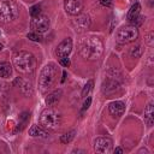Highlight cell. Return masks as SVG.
<instances>
[{"label":"cell","mask_w":154,"mask_h":154,"mask_svg":"<svg viewBox=\"0 0 154 154\" xmlns=\"http://www.w3.org/2000/svg\"><path fill=\"white\" fill-rule=\"evenodd\" d=\"M103 52V45L99 37L87 36L79 41V53L83 58L95 60L100 58Z\"/></svg>","instance_id":"obj_1"},{"label":"cell","mask_w":154,"mask_h":154,"mask_svg":"<svg viewBox=\"0 0 154 154\" xmlns=\"http://www.w3.org/2000/svg\"><path fill=\"white\" fill-rule=\"evenodd\" d=\"M14 67L20 73H31L36 67V59L35 57L25 51L18 52L13 58Z\"/></svg>","instance_id":"obj_2"},{"label":"cell","mask_w":154,"mask_h":154,"mask_svg":"<svg viewBox=\"0 0 154 154\" xmlns=\"http://www.w3.org/2000/svg\"><path fill=\"white\" fill-rule=\"evenodd\" d=\"M57 76V66L54 63H48L42 69L40 77H38V87L42 93L47 91L54 83Z\"/></svg>","instance_id":"obj_3"},{"label":"cell","mask_w":154,"mask_h":154,"mask_svg":"<svg viewBox=\"0 0 154 154\" xmlns=\"http://www.w3.org/2000/svg\"><path fill=\"white\" fill-rule=\"evenodd\" d=\"M38 122H40V126H42L45 130H55L57 128L60 126L61 116L52 108H46L40 114Z\"/></svg>","instance_id":"obj_4"},{"label":"cell","mask_w":154,"mask_h":154,"mask_svg":"<svg viewBox=\"0 0 154 154\" xmlns=\"http://www.w3.org/2000/svg\"><path fill=\"white\" fill-rule=\"evenodd\" d=\"M19 14V7L13 0H0V22L10 23Z\"/></svg>","instance_id":"obj_5"},{"label":"cell","mask_w":154,"mask_h":154,"mask_svg":"<svg viewBox=\"0 0 154 154\" xmlns=\"http://www.w3.org/2000/svg\"><path fill=\"white\" fill-rule=\"evenodd\" d=\"M138 36V30L136 26L134 25H125L122 26L120 29H118V31L116 32V40L119 43H129L132 42L137 38Z\"/></svg>","instance_id":"obj_6"},{"label":"cell","mask_w":154,"mask_h":154,"mask_svg":"<svg viewBox=\"0 0 154 154\" xmlns=\"http://www.w3.org/2000/svg\"><path fill=\"white\" fill-rule=\"evenodd\" d=\"M51 22L49 18L45 14H38L36 17H32V22H31V28L36 31V32H45L49 29Z\"/></svg>","instance_id":"obj_7"},{"label":"cell","mask_w":154,"mask_h":154,"mask_svg":"<svg viewBox=\"0 0 154 154\" xmlns=\"http://www.w3.org/2000/svg\"><path fill=\"white\" fill-rule=\"evenodd\" d=\"M73 28L77 32H82L84 30H87L90 26V18L88 14H77V17L73 19L72 22Z\"/></svg>","instance_id":"obj_8"},{"label":"cell","mask_w":154,"mask_h":154,"mask_svg":"<svg viewBox=\"0 0 154 154\" xmlns=\"http://www.w3.org/2000/svg\"><path fill=\"white\" fill-rule=\"evenodd\" d=\"M65 11L71 16H77L83 10V0H65Z\"/></svg>","instance_id":"obj_9"},{"label":"cell","mask_w":154,"mask_h":154,"mask_svg":"<svg viewBox=\"0 0 154 154\" xmlns=\"http://www.w3.org/2000/svg\"><path fill=\"white\" fill-rule=\"evenodd\" d=\"M112 149V142L106 137H97L94 141V150L96 153H109Z\"/></svg>","instance_id":"obj_10"},{"label":"cell","mask_w":154,"mask_h":154,"mask_svg":"<svg viewBox=\"0 0 154 154\" xmlns=\"http://www.w3.org/2000/svg\"><path fill=\"white\" fill-rule=\"evenodd\" d=\"M71 51H72V40H71V37H66L58 45L57 55L59 58H64V57H67Z\"/></svg>","instance_id":"obj_11"},{"label":"cell","mask_w":154,"mask_h":154,"mask_svg":"<svg viewBox=\"0 0 154 154\" xmlns=\"http://www.w3.org/2000/svg\"><path fill=\"white\" fill-rule=\"evenodd\" d=\"M108 111L113 117H120L125 112V103L122 101H113L108 106Z\"/></svg>","instance_id":"obj_12"},{"label":"cell","mask_w":154,"mask_h":154,"mask_svg":"<svg viewBox=\"0 0 154 154\" xmlns=\"http://www.w3.org/2000/svg\"><path fill=\"white\" fill-rule=\"evenodd\" d=\"M144 122L147 123L148 126L153 125V122H154V106H153V102H149L147 105V107L144 108Z\"/></svg>","instance_id":"obj_13"},{"label":"cell","mask_w":154,"mask_h":154,"mask_svg":"<svg viewBox=\"0 0 154 154\" xmlns=\"http://www.w3.org/2000/svg\"><path fill=\"white\" fill-rule=\"evenodd\" d=\"M60 96H61V90H55V91L48 94V96L46 97V103L48 106H54L60 100Z\"/></svg>","instance_id":"obj_14"},{"label":"cell","mask_w":154,"mask_h":154,"mask_svg":"<svg viewBox=\"0 0 154 154\" xmlns=\"http://www.w3.org/2000/svg\"><path fill=\"white\" fill-rule=\"evenodd\" d=\"M29 135L32 137H46L47 132L45 131V129L40 125H32L29 129Z\"/></svg>","instance_id":"obj_15"},{"label":"cell","mask_w":154,"mask_h":154,"mask_svg":"<svg viewBox=\"0 0 154 154\" xmlns=\"http://www.w3.org/2000/svg\"><path fill=\"white\" fill-rule=\"evenodd\" d=\"M11 73H12V66L10 65V63L1 61L0 63V77L7 78L11 76Z\"/></svg>","instance_id":"obj_16"},{"label":"cell","mask_w":154,"mask_h":154,"mask_svg":"<svg viewBox=\"0 0 154 154\" xmlns=\"http://www.w3.org/2000/svg\"><path fill=\"white\" fill-rule=\"evenodd\" d=\"M140 11H141V5H140L138 2L134 4V5L131 6V8L129 10V12H128V20L131 22V20H134L136 17H138V16H140Z\"/></svg>","instance_id":"obj_17"},{"label":"cell","mask_w":154,"mask_h":154,"mask_svg":"<svg viewBox=\"0 0 154 154\" xmlns=\"http://www.w3.org/2000/svg\"><path fill=\"white\" fill-rule=\"evenodd\" d=\"M75 135H76V131H75V130H71V131L64 134V135L60 137V141H61L63 143H69V142H71V141L75 138Z\"/></svg>","instance_id":"obj_18"},{"label":"cell","mask_w":154,"mask_h":154,"mask_svg":"<svg viewBox=\"0 0 154 154\" xmlns=\"http://www.w3.org/2000/svg\"><path fill=\"white\" fill-rule=\"evenodd\" d=\"M93 85H94V82H93L91 79L87 82V84L84 85V88H83V90H82V97H87V96L89 95V93H90L91 89H93Z\"/></svg>","instance_id":"obj_19"},{"label":"cell","mask_w":154,"mask_h":154,"mask_svg":"<svg viewBox=\"0 0 154 154\" xmlns=\"http://www.w3.org/2000/svg\"><path fill=\"white\" fill-rule=\"evenodd\" d=\"M28 38L31 40V41H35V42H41L42 41V37L38 32H29L28 34Z\"/></svg>","instance_id":"obj_20"},{"label":"cell","mask_w":154,"mask_h":154,"mask_svg":"<svg viewBox=\"0 0 154 154\" xmlns=\"http://www.w3.org/2000/svg\"><path fill=\"white\" fill-rule=\"evenodd\" d=\"M40 12H41V6H40V5H34V6L30 7V14H31L32 17L38 16Z\"/></svg>","instance_id":"obj_21"},{"label":"cell","mask_w":154,"mask_h":154,"mask_svg":"<svg viewBox=\"0 0 154 154\" xmlns=\"http://www.w3.org/2000/svg\"><path fill=\"white\" fill-rule=\"evenodd\" d=\"M141 47L140 46H136V47H134L132 49H131V57L132 58H138L140 55H141Z\"/></svg>","instance_id":"obj_22"},{"label":"cell","mask_w":154,"mask_h":154,"mask_svg":"<svg viewBox=\"0 0 154 154\" xmlns=\"http://www.w3.org/2000/svg\"><path fill=\"white\" fill-rule=\"evenodd\" d=\"M142 22H143V17L142 16H138V17H136L134 20H131L130 23H131V25H134V26H140L141 24H142Z\"/></svg>","instance_id":"obj_23"},{"label":"cell","mask_w":154,"mask_h":154,"mask_svg":"<svg viewBox=\"0 0 154 154\" xmlns=\"http://www.w3.org/2000/svg\"><path fill=\"white\" fill-rule=\"evenodd\" d=\"M60 65H63L64 67H69V66H70V59H69L67 57L60 58Z\"/></svg>","instance_id":"obj_24"},{"label":"cell","mask_w":154,"mask_h":154,"mask_svg":"<svg viewBox=\"0 0 154 154\" xmlns=\"http://www.w3.org/2000/svg\"><path fill=\"white\" fill-rule=\"evenodd\" d=\"M90 103H91V97H87L85 99V101H84V103H83V107H82V111H85V109H88L89 108V106H90Z\"/></svg>","instance_id":"obj_25"},{"label":"cell","mask_w":154,"mask_h":154,"mask_svg":"<svg viewBox=\"0 0 154 154\" xmlns=\"http://www.w3.org/2000/svg\"><path fill=\"white\" fill-rule=\"evenodd\" d=\"M146 42L149 45V46H153V32H149L147 35V38H146Z\"/></svg>","instance_id":"obj_26"},{"label":"cell","mask_w":154,"mask_h":154,"mask_svg":"<svg viewBox=\"0 0 154 154\" xmlns=\"http://www.w3.org/2000/svg\"><path fill=\"white\" fill-rule=\"evenodd\" d=\"M100 4L102 6H106V7H111L112 6V1L111 0H100Z\"/></svg>","instance_id":"obj_27"},{"label":"cell","mask_w":154,"mask_h":154,"mask_svg":"<svg viewBox=\"0 0 154 154\" xmlns=\"http://www.w3.org/2000/svg\"><path fill=\"white\" fill-rule=\"evenodd\" d=\"M114 153H120V154H122V153H123V149H122L120 147H118V148L114 149Z\"/></svg>","instance_id":"obj_28"},{"label":"cell","mask_w":154,"mask_h":154,"mask_svg":"<svg viewBox=\"0 0 154 154\" xmlns=\"http://www.w3.org/2000/svg\"><path fill=\"white\" fill-rule=\"evenodd\" d=\"M1 49H2V45L0 43V51H1Z\"/></svg>","instance_id":"obj_29"},{"label":"cell","mask_w":154,"mask_h":154,"mask_svg":"<svg viewBox=\"0 0 154 154\" xmlns=\"http://www.w3.org/2000/svg\"><path fill=\"white\" fill-rule=\"evenodd\" d=\"M0 89H1V85H0Z\"/></svg>","instance_id":"obj_30"}]
</instances>
